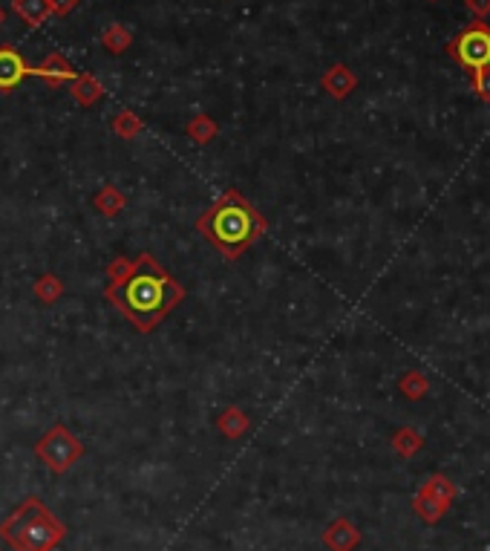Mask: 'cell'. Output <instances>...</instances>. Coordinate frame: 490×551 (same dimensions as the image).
<instances>
[{
    "label": "cell",
    "mask_w": 490,
    "mask_h": 551,
    "mask_svg": "<svg viewBox=\"0 0 490 551\" xmlns=\"http://www.w3.org/2000/svg\"><path fill=\"white\" fill-rule=\"evenodd\" d=\"M447 55L468 73L485 70L490 67V27L485 20H473L447 43Z\"/></svg>",
    "instance_id": "5"
},
{
    "label": "cell",
    "mask_w": 490,
    "mask_h": 551,
    "mask_svg": "<svg viewBox=\"0 0 490 551\" xmlns=\"http://www.w3.org/2000/svg\"><path fill=\"white\" fill-rule=\"evenodd\" d=\"M12 9H15L18 18L27 27H32V29L43 27L46 20H50V15H52L50 0H12Z\"/></svg>",
    "instance_id": "10"
},
{
    "label": "cell",
    "mask_w": 490,
    "mask_h": 551,
    "mask_svg": "<svg viewBox=\"0 0 490 551\" xmlns=\"http://www.w3.org/2000/svg\"><path fill=\"white\" fill-rule=\"evenodd\" d=\"M468 9L476 15V20H482L485 15H490V0H464Z\"/></svg>",
    "instance_id": "22"
},
{
    "label": "cell",
    "mask_w": 490,
    "mask_h": 551,
    "mask_svg": "<svg viewBox=\"0 0 490 551\" xmlns=\"http://www.w3.org/2000/svg\"><path fill=\"white\" fill-rule=\"evenodd\" d=\"M399 390H401V396H404V398L418 401V398H424V396L430 393V382L424 378V373L410 370V373H404V375L399 378Z\"/></svg>",
    "instance_id": "16"
},
{
    "label": "cell",
    "mask_w": 490,
    "mask_h": 551,
    "mask_svg": "<svg viewBox=\"0 0 490 551\" xmlns=\"http://www.w3.org/2000/svg\"><path fill=\"white\" fill-rule=\"evenodd\" d=\"M23 78H38V67L23 61V55L15 47H0V90L9 93Z\"/></svg>",
    "instance_id": "6"
},
{
    "label": "cell",
    "mask_w": 490,
    "mask_h": 551,
    "mask_svg": "<svg viewBox=\"0 0 490 551\" xmlns=\"http://www.w3.org/2000/svg\"><path fill=\"white\" fill-rule=\"evenodd\" d=\"M75 75H78L75 67L69 64L64 55H58V52L50 55V59H46L43 64H38V78L50 84V87H61L67 82H73Z\"/></svg>",
    "instance_id": "8"
},
{
    "label": "cell",
    "mask_w": 490,
    "mask_h": 551,
    "mask_svg": "<svg viewBox=\"0 0 490 551\" xmlns=\"http://www.w3.org/2000/svg\"><path fill=\"white\" fill-rule=\"evenodd\" d=\"M35 456L52 470V474H67L81 456H84V445L75 433H69L64 424H55L52 430H46L38 442H35Z\"/></svg>",
    "instance_id": "4"
},
{
    "label": "cell",
    "mask_w": 490,
    "mask_h": 551,
    "mask_svg": "<svg viewBox=\"0 0 490 551\" xmlns=\"http://www.w3.org/2000/svg\"><path fill=\"white\" fill-rule=\"evenodd\" d=\"M4 20H6V12H4V9H0V27H4Z\"/></svg>",
    "instance_id": "23"
},
{
    "label": "cell",
    "mask_w": 490,
    "mask_h": 551,
    "mask_svg": "<svg viewBox=\"0 0 490 551\" xmlns=\"http://www.w3.org/2000/svg\"><path fill=\"white\" fill-rule=\"evenodd\" d=\"M61 295H64V283L58 274H41V278L35 280V297H38L41 303H55Z\"/></svg>",
    "instance_id": "17"
},
{
    "label": "cell",
    "mask_w": 490,
    "mask_h": 551,
    "mask_svg": "<svg viewBox=\"0 0 490 551\" xmlns=\"http://www.w3.org/2000/svg\"><path fill=\"white\" fill-rule=\"evenodd\" d=\"M200 232L225 260H237L245 248L263 237L265 216L242 197L237 188H228L211 209H205L196 220Z\"/></svg>",
    "instance_id": "2"
},
{
    "label": "cell",
    "mask_w": 490,
    "mask_h": 551,
    "mask_svg": "<svg viewBox=\"0 0 490 551\" xmlns=\"http://www.w3.org/2000/svg\"><path fill=\"white\" fill-rule=\"evenodd\" d=\"M64 537L67 525L38 497H27L0 523V539L15 551H55Z\"/></svg>",
    "instance_id": "3"
},
{
    "label": "cell",
    "mask_w": 490,
    "mask_h": 551,
    "mask_svg": "<svg viewBox=\"0 0 490 551\" xmlns=\"http://www.w3.org/2000/svg\"><path fill=\"white\" fill-rule=\"evenodd\" d=\"M358 539H360L358 528L349 520H335L323 534V543L329 546L332 551H352L358 546Z\"/></svg>",
    "instance_id": "9"
},
{
    "label": "cell",
    "mask_w": 490,
    "mask_h": 551,
    "mask_svg": "<svg viewBox=\"0 0 490 551\" xmlns=\"http://www.w3.org/2000/svg\"><path fill=\"white\" fill-rule=\"evenodd\" d=\"M219 124L211 116H196L194 122H188V136L196 145H208L211 139H217Z\"/></svg>",
    "instance_id": "18"
},
{
    "label": "cell",
    "mask_w": 490,
    "mask_h": 551,
    "mask_svg": "<svg viewBox=\"0 0 490 551\" xmlns=\"http://www.w3.org/2000/svg\"><path fill=\"white\" fill-rule=\"evenodd\" d=\"M78 4L81 0H50V9H52V15H69Z\"/></svg>",
    "instance_id": "21"
},
{
    "label": "cell",
    "mask_w": 490,
    "mask_h": 551,
    "mask_svg": "<svg viewBox=\"0 0 490 551\" xmlns=\"http://www.w3.org/2000/svg\"><path fill=\"white\" fill-rule=\"evenodd\" d=\"M470 84H473V93L479 96L485 105H490V67L470 73Z\"/></svg>",
    "instance_id": "20"
},
{
    "label": "cell",
    "mask_w": 490,
    "mask_h": 551,
    "mask_svg": "<svg viewBox=\"0 0 490 551\" xmlns=\"http://www.w3.org/2000/svg\"><path fill=\"white\" fill-rule=\"evenodd\" d=\"M217 428L223 430V436H228V439H240L242 433H249L251 421L240 407H225L223 416L217 419Z\"/></svg>",
    "instance_id": "12"
},
{
    "label": "cell",
    "mask_w": 490,
    "mask_h": 551,
    "mask_svg": "<svg viewBox=\"0 0 490 551\" xmlns=\"http://www.w3.org/2000/svg\"><path fill=\"white\" fill-rule=\"evenodd\" d=\"M107 301L138 332H154L185 301L182 283H177L165 266H159L150 251L133 260L115 257L107 266Z\"/></svg>",
    "instance_id": "1"
},
{
    "label": "cell",
    "mask_w": 490,
    "mask_h": 551,
    "mask_svg": "<svg viewBox=\"0 0 490 551\" xmlns=\"http://www.w3.org/2000/svg\"><path fill=\"white\" fill-rule=\"evenodd\" d=\"M133 43V32L127 29L124 24H110L107 29L101 32V47L107 50L110 55H122L127 47Z\"/></svg>",
    "instance_id": "14"
},
{
    "label": "cell",
    "mask_w": 490,
    "mask_h": 551,
    "mask_svg": "<svg viewBox=\"0 0 490 551\" xmlns=\"http://www.w3.org/2000/svg\"><path fill=\"white\" fill-rule=\"evenodd\" d=\"M320 87H323L332 98L344 101L346 96H352V90L358 87V78H355V73L349 70L346 64H335V67H329V70H326V75L320 78Z\"/></svg>",
    "instance_id": "7"
},
{
    "label": "cell",
    "mask_w": 490,
    "mask_h": 551,
    "mask_svg": "<svg viewBox=\"0 0 490 551\" xmlns=\"http://www.w3.org/2000/svg\"><path fill=\"white\" fill-rule=\"evenodd\" d=\"M69 84H73V98L84 107L96 105L99 98H104V84L90 73H78Z\"/></svg>",
    "instance_id": "11"
},
{
    "label": "cell",
    "mask_w": 490,
    "mask_h": 551,
    "mask_svg": "<svg viewBox=\"0 0 490 551\" xmlns=\"http://www.w3.org/2000/svg\"><path fill=\"white\" fill-rule=\"evenodd\" d=\"M110 128H113V133H119V139H136V136L145 130V124H142V119H138L133 110H119L113 116Z\"/></svg>",
    "instance_id": "15"
},
{
    "label": "cell",
    "mask_w": 490,
    "mask_h": 551,
    "mask_svg": "<svg viewBox=\"0 0 490 551\" xmlns=\"http://www.w3.org/2000/svg\"><path fill=\"white\" fill-rule=\"evenodd\" d=\"M392 445H395V451H399L401 456H413L418 447H422V433L413 430V428H401L399 433H395Z\"/></svg>",
    "instance_id": "19"
},
{
    "label": "cell",
    "mask_w": 490,
    "mask_h": 551,
    "mask_svg": "<svg viewBox=\"0 0 490 551\" xmlns=\"http://www.w3.org/2000/svg\"><path fill=\"white\" fill-rule=\"evenodd\" d=\"M92 205H96V211L101 216H115V214H122V209L127 205V197L115 185H104L96 197H92Z\"/></svg>",
    "instance_id": "13"
}]
</instances>
